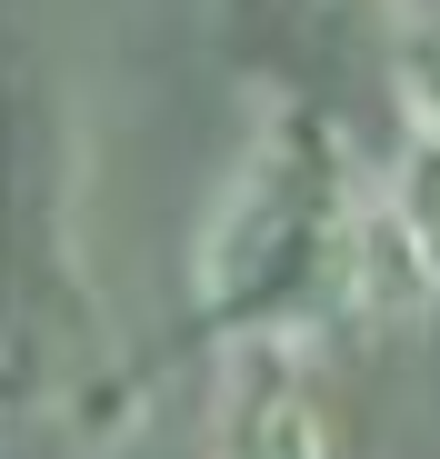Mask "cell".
Masks as SVG:
<instances>
[{"label": "cell", "mask_w": 440, "mask_h": 459, "mask_svg": "<svg viewBox=\"0 0 440 459\" xmlns=\"http://www.w3.org/2000/svg\"><path fill=\"white\" fill-rule=\"evenodd\" d=\"M410 100L430 110V130H440V40H420L410 50Z\"/></svg>", "instance_id": "obj_3"}, {"label": "cell", "mask_w": 440, "mask_h": 459, "mask_svg": "<svg viewBox=\"0 0 440 459\" xmlns=\"http://www.w3.org/2000/svg\"><path fill=\"white\" fill-rule=\"evenodd\" d=\"M371 230H381V200L340 160L330 120L280 110L200 230V320L280 350L301 330L371 310Z\"/></svg>", "instance_id": "obj_1"}, {"label": "cell", "mask_w": 440, "mask_h": 459, "mask_svg": "<svg viewBox=\"0 0 440 459\" xmlns=\"http://www.w3.org/2000/svg\"><path fill=\"white\" fill-rule=\"evenodd\" d=\"M231 459H340L321 400L290 379V359L260 340V359L231 379Z\"/></svg>", "instance_id": "obj_2"}]
</instances>
